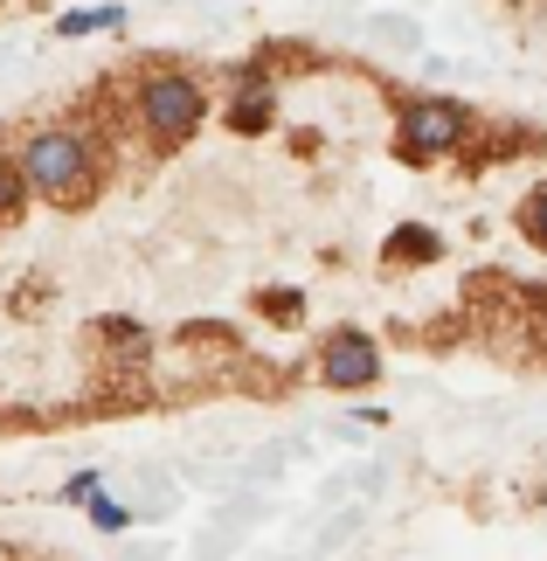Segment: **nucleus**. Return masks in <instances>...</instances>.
I'll use <instances>...</instances> for the list:
<instances>
[{
	"label": "nucleus",
	"mask_w": 547,
	"mask_h": 561,
	"mask_svg": "<svg viewBox=\"0 0 547 561\" xmlns=\"http://www.w3.org/2000/svg\"><path fill=\"white\" fill-rule=\"evenodd\" d=\"M21 174H29V194H42V202H91L98 194V160H91V139L77 133V125H42V133L21 139Z\"/></svg>",
	"instance_id": "f257e3e1"
},
{
	"label": "nucleus",
	"mask_w": 547,
	"mask_h": 561,
	"mask_svg": "<svg viewBox=\"0 0 547 561\" xmlns=\"http://www.w3.org/2000/svg\"><path fill=\"white\" fill-rule=\"evenodd\" d=\"M133 118L152 146H187L208 125V91L187 70H146L133 91Z\"/></svg>",
	"instance_id": "f03ea898"
},
{
	"label": "nucleus",
	"mask_w": 547,
	"mask_h": 561,
	"mask_svg": "<svg viewBox=\"0 0 547 561\" xmlns=\"http://www.w3.org/2000/svg\"><path fill=\"white\" fill-rule=\"evenodd\" d=\"M471 133V112L451 98H409L396 112V146L402 160H436V153H457Z\"/></svg>",
	"instance_id": "7ed1b4c3"
},
{
	"label": "nucleus",
	"mask_w": 547,
	"mask_h": 561,
	"mask_svg": "<svg viewBox=\"0 0 547 561\" xmlns=\"http://www.w3.org/2000/svg\"><path fill=\"white\" fill-rule=\"evenodd\" d=\"M319 375H326V388H340V396H354V388H375L381 381V347L367 333H333L326 340V354H319Z\"/></svg>",
	"instance_id": "20e7f679"
},
{
	"label": "nucleus",
	"mask_w": 547,
	"mask_h": 561,
	"mask_svg": "<svg viewBox=\"0 0 547 561\" xmlns=\"http://www.w3.org/2000/svg\"><path fill=\"white\" fill-rule=\"evenodd\" d=\"M271 118H277V83L264 70H243V77H236V91H229V125L243 139H257Z\"/></svg>",
	"instance_id": "39448f33"
},
{
	"label": "nucleus",
	"mask_w": 547,
	"mask_h": 561,
	"mask_svg": "<svg viewBox=\"0 0 547 561\" xmlns=\"http://www.w3.org/2000/svg\"><path fill=\"white\" fill-rule=\"evenodd\" d=\"M436 250H444V236H430L423 222H402L396 236H388V264H430Z\"/></svg>",
	"instance_id": "423d86ee"
},
{
	"label": "nucleus",
	"mask_w": 547,
	"mask_h": 561,
	"mask_svg": "<svg viewBox=\"0 0 547 561\" xmlns=\"http://www.w3.org/2000/svg\"><path fill=\"white\" fill-rule=\"evenodd\" d=\"M104 28H125V8H77V14L56 21L62 42H83V35H104Z\"/></svg>",
	"instance_id": "0eeeda50"
},
{
	"label": "nucleus",
	"mask_w": 547,
	"mask_h": 561,
	"mask_svg": "<svg viewBox=\"0 0 547 561\" xmlns=\"http://www.w3.org/2000/svg\"><path fill=\"white\" fill-rule=\"evenodd\" d=\"M21 202H29V174H21L14 153H0V222H8V215H21Z\"/></svg>",
	"instance_id": "6e6552de"
},
{
	"label": "nucleus",
	"mask_w": 547,
	"mask_h": 561,
	"mask_svg": "<svg viewBox=\"0 0 547 561\" xmlns=\"http://www.w3.org/2000/svg\"><path fill=\"white\" fill-rule=\"evenodd\" d=\"M520 236H527L534 250H547V181L527 194V202H520Z\"/></svg>",
	"instance_id": "1a4fd4ad"
},
{
	"label": "nucleus",
	"mask_w": 547,
	"mask_h": 561,
	"mask_svg": "<svg viewBox=\"0 0 547 561\" xmlns=\"http://www.w3.org/2000/svg\"><path fill=\"white\" fill-rule=\"evenodd\" d=\"M91 527L98 534H125V527H133V506H118L112 492H98V500H91Z\"/></svg>",
	"instance_id": "9d476101"
},
{
	"label": "nucleus",
	"mask_w": 547,
	"mask_h": 561,
	"mask_svg": "<svg viewBox=\"0 0 547 561\" xmlns=\"http://www.w3.org/2000/svg\"><path fill=\"white\" fill-rule=\"evenodd\" d=\"M98 492H104V471H77V479L62 485V506H91Z\"/></svg>",
	"instance_id": "9b49d317"
}]
</instances>
